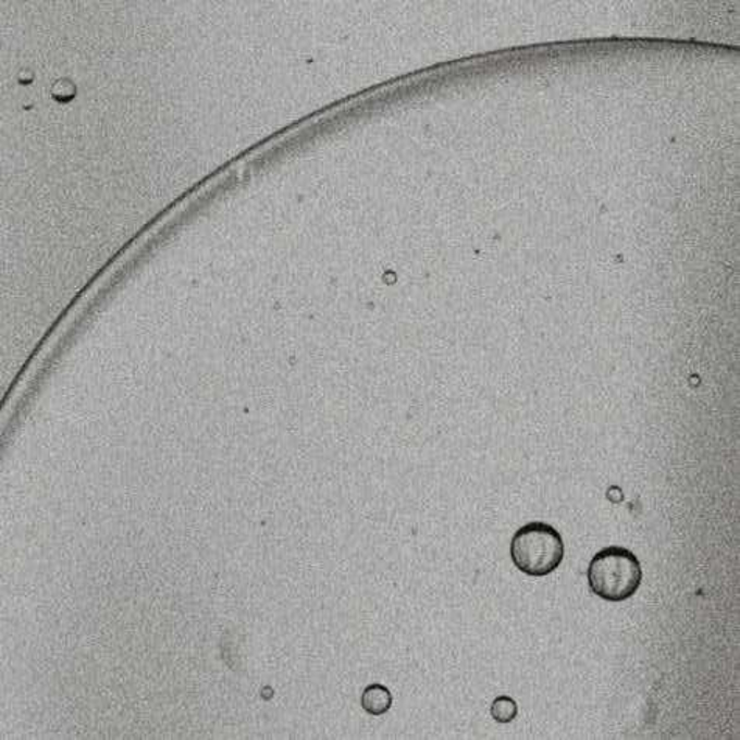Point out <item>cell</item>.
Here are the masks:
<instances>
[{
	"mask_svg": "<svg viewBox=\"0 0 740 740\" xmlns=\"http://www.w3.org/2000/svg\"><path fill=\"white\" fill-rule=\"evenodd\" d=\"M641 582L640 560L626 547H605L594 555L588 566L591 591L604 601H627L637 593Z\"/></svg>",
	"mask_w": 740,
	"mask_h": 740,
	"instance_id": "1",
	"label": "cell"
},
{
	"mask_svg": "<svg viewBox=\"0 0 740 740\" xmlns=\"http://www.w3.org/2000/svg\"><path fill=\"white\" fill-rule=\"evenodd\" d=\"M510 557L514 565L525 575L532 577L551 575L564 562V539L557 529L546 522H528L511 536Z\"/></svg>",
	"mask_w": 740,
	"mask_h": 740,
	"instance_id": "2",
	"label": "cell"
},
{
	"mask_svg": "<svg viewBox=\"0 0 740 740\" xmlns=\"http://www.w3.org/2000/svg\"><path fill=\"white\" fill-rule=\"evenodd\" d=\"M490 713L498 724H510L517 717L518 705L511 696L499 695L496 696L495 702L490 707Z\"/></svg>",
	"mask_w": 740,
	"mask_h": 740,
	"instance_id": "4",
	"label": "cell"
},
{
	"mask_svg": "<svg viewBox=\"0 0 740 740\" xmlns=\"http://www.w3.org/2000/svg\"><path fill=\"white\" fill-rule=\"evenodd\" d=\"M361 706L370 716H383L392 706V694L386 686L373 683L361 695Z\"/></svg>",
	"mask_w": 740,
	"mask_h": 740,
	"instance_id": "3",
	"label": "cell"
}]
</instances>
